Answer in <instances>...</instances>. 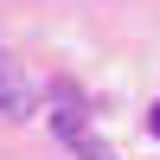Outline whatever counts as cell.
Returning <instances> with one entry per match:
<instances>
[{
  "instance_id": "obj_1",
  "label": "cell",
  "mask_w": 160,
  "mask_h": 160,
  "mask_svg": "<svg viewBox=\"0 0 160 160\" xmlns=\"http://www.w3.org/2000/svg\"><path fill=\"white\" fill-rule=\"evenodd\" d=\"M83 115H90L83 90H77L71 77H58V83L45 90V122H51V135H58V141H83V135H90V128H83Z\"/></svg>"
},
{
  "instance_id": "obj_2",
  "label": "cell",
  "mask_w": 160,
  "mask_h": 160,
  "mask_svg": "<svg viewBox=\"0 0 160 160\" xmlns=\"http://www.w3.org/2000/svg\"><path fill=\"white\" fill-rule=\"evenodd\" d=\"M32 102H38V90L26 83V71L19 64H0V122H26Z\"/></svg>"
},
{
  "instance_id": "obj_3",
  "label": "cell",
  "mask_w": 160,
  "mask_h": 160,
  "mask_svg": "<svg viewBox=\"0 0 160 160\" xmlns=\"http://www.w3.org/2000/svg\"><path fill=\"white\" fill-rule=\"evenodd\" d=\"M77 154H83V160H122L109 141H96V135H83V141H77Z\"/></svg>"
},
{
  "instance_id": "obj_4",
  "label": "cell",
  "mask_w": 160,
  "mask_h": 160,
  "mask_svg": "<svg viewBox=\"0 0 160 160\" xmlns=\"http://www.w3.org/2000/svg\"><path fill=\"white\" fill-rule=\"evenodd\" d=\"M148 135L160 141V102H154V109H148Z\"/></svg>"
}]
</instances>
